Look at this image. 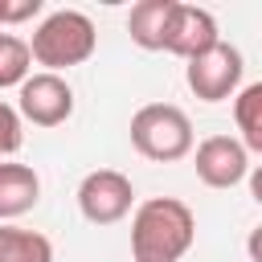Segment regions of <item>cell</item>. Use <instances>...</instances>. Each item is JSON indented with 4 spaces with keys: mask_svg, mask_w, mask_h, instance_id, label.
Wrapping results in <instances>:
<instances>
[{
    "mask_svg": "<svg viewBox=\"0 0 262 262\" xmlns=\"http://www.w3.org/2000/svg\"><path fill=\"white\" fill-rule=\"evenodd\" d=\"M172 8L176 0H139L131 12H127V33L139 49H164V33H168V20H172Z\"/></svg>",
    "mask_w": 262,
    "mask_h": 262,
    "instance_id": "cell-10",
    "label": "cell"
},
{
    "mask_svg": "<svg viewBox=\"0 0 262 262\" xmlns=\"http://www.w3.org/2000/svg\"><path fill=\"white\" fill-rule=\"evenodd\" d=\"M242 53L229 45V41H217L213 49L196 53L188 66H184V82L188 90L201 98V102H225L237 94L242 86Z\"/></svg>",
    "mask_w": 262,
    "mask_h": 262,
    "instance_id": "cell-4",
    "label": "cell"
},
{
    "mask_svg": "<svg viewBox=\"0 0 262 262\" xmlns=\"http://www.w3.org/2000/svg\"><path fill=\"white\" fill-rule=\"evenodd\" d=\"M131 205H135V188L115 168L86 172L82 184H78V209L90 225H115L131 213Z\"/></svg>",
    "mask_w": 262,
    "mask_h": 262,
    "instance_id": "cell-6",
    "label": "cell"
},
{
    "mask_svg": "<svg viewBox=\"0 0 262 262\" xmlns=\"http://www.w3.org/2000/svg\"><path fill=\"white\" fill-rule=\"evenodd\" d=\"M41 196V176L29 164H0V221L29 213Z\"/></svg>",
    "mask_w": 262,
    "mask_h": 262,
    "instance_id": "cell-9",
    "label": "cell"
},
{
    "mask_svg": "<svg viewBox=\"0 0 262 262\" xmlns=\"http://www.w3.org/2000/svg\"><path fill=\"white\" fill-rule=\"evenodd\" d=\"M94 45H98V33H94V20L78 8H57L49 12L37 29H33V41H29V53L37 66H45V74H61L70 66H82L94 57Z\"/></svg>",
    "mask_w": 262,
    "mask_h": 262,
    "instance_id": "cell-2",
    "label": "cell"
},
{
    "mask_svg": "<svg viewBox=\"0 0 262 262\" xmlns=\"http://www.w3.org/2000/svg\"><path fill=\"white\" fill-rule=\"evenodd\" d=\"M16 115L20 123H33V127H61L70 115H74V90L61 74H29L20 82V94H16Z\"/></svg>",
    "mask_w": 262,
    "mask_h": 262,
    "instance_id": "cell-5",
    "label": "cell"
},
{
    "mask_svg": "<svg viewBox=\"0 0 262 262\" xmlns=\"http://www.w3.org/2000/svg\"><path fill=\"white\" fill-rule=\"evenodd\" d=\"M41 12V0H0V25H20Z\"/></svg>",
    "mask_w": 262,
    "mask_h": 262,
    "instance_id": "cell-15",
    "label": "cell"
},
{
    "mask_svg": "<svg viewBox=\"0 0 262 262\" xmlns=\"http://www.w3.org/2000/svg\"><path fill=\"white\" fill-rule=\"evenodd\" d=\"M131 147L143 160L176 164L192 151V123L172 102H147L131 115Z\"/></svg>",
    "mask_w": 262,
    "mask_h": 262,
    "instance_id": "cell-3",
    "label": "cell"
},
{
    "mask_svg": "<svg viewBox=\"0 0 262 262\" xmlns=\"http://www.w3.org/2000/svg\"><path fill=\"white\" fill-rule=\"evenodd\" d=\"M192 160H196L192 168H196L201 184H209V188H233L250 176V151L233 135H209Z\"/></svg>",
    "mask_w": 262,
    "mask_h": 262,
    "instance_id": "cell-7",
    "label": "cell"
},
{
    "mask_svg": "<svg viewBox=\"0 0 262 262\" xmlns=\"http://www.w3.org/2000/svg\"><path fill=\"white\" fill-rule=\"evenodd\" d=\"M246 180H250V196H254V201H258V205H262V164H254V168H250V176H246Z\"/></svg>",
    "mask_w": 262,
    "mask_h": 262,
    "instance_id": "cell-17",
    "label": "cell"
},
{
    "mask_svg": "<svg viewBox=\"0 0 262 262\" xmlns=\"http://www.w3.org/2000/svg\"><path fill=\"white\" fill-rule=\"evenodd\" d=\"M20 143H25V123H20V115H16V106L0 102V156L20 151Z\"/></svg>",
    "mask_w": 262,
    "mask_h": 262,
    "instance_id": "cell-14",
    "label": "cell"
},
{
    "mask_svg": "<svg viewBox=\"0 0 262 262\" xmlns=\"http://www.w3.org/2000/svg\"><path fill=\"white\" fill-rule=\"evenodd\" d=\"M0 262H53V246L37 229L0 225Z\"/></svg>",
    "mask_w": 262,
    "mask_h": 262,
    "instance_id": "cell-12",
    "label": "cell"
},
{
    "mask_svg": "<svg viewBox=\"0 0 262 262\" xmlns=\"http://www.w3.org/2000/svg\"><path fill=\"white\" fill-rule=\"evenodd\" d=\"M233 123L242 131V147L262 156V82H250L233 94Z\"/></svg>",
    "mask_w": 262,
    "mask_h": 262,
    "instance_id": "cell-11",
    "label": "cell"
},
{
    "mask_svg": "<svg viewBox=\"0 0 262 262\" xmlns=\"http://www.w3.org/2000/svg\"><path fill=\"white\" fill-rule=\"evenodd\" d=\"M196 217L176 196H151L131 217V258L135 262H180L192 250Z\"/></svg>",
    "mask_w": 262,
    "mask_h": 262,
    "instance_id": "cell-1",
    "label": "cell"
},
{
    "mask_svg": "<svg viewBox=\"0 0 262 262\" xmlns=\"http://www.w3.org/2000/svg\"><path fill=\"white\" fill-rule=\"evenodd\" d=\"M246 254H250V262H262V225L250 229V237H246Z\"/></svg>",
    "mask_w": 262,
    "mask_h": 262,
    "instance_id": "cell-16",
    "label": "cell"
},
{
    "mask_svg": "<svg viewBox=\"0 0 262 262\" xmlns=\"http://www.w3.org/2000/svg\"><path fill=\"white\" fill-rule=\"evenodd\" d=\"M29 66H33L29 41L16 37V33H0V90L20 86L29 78Z\"/></svg>",
    "mask_w": 262,
    "mask_h": 262,
    "instance_id": "cell-13",
    "label": "cell"
},
{
    "mask_svg": "<svg viewBox=\"0 0 262 262\" xmlns=\"http://www.w3.org/2000/svg\"><path fill=\"white\" fill-rule=\"evenodd\" d=\"M221 37H217V16L209 8H196V4H180L172 8V20H168V33H164V53H176L184 61H192L196 53L213 49Z\"/></svg>",
    "mask_w": 262,
    "mask_h": 262,
    "instance_id": "cell-8",
    "label": "cell"
}]
</instances>
